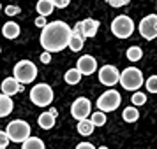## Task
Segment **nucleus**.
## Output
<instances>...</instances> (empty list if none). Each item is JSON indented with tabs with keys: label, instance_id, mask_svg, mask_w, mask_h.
<instances>
[{
	"label": "nucleus",
	"instance_id": "nucleus-1",
	"mask_svg": "<svg viewBox=\"0 0 157 149\" xmlns=\"http://www.w3.org/2000/svg\"><path fill=\"white\" fill-rule=\"evenodd\" d=\"M71 39V27L64 21H53L46 23L41 32V46L44 51L58 53L67 48Z\"/></svg>",
	"mask_w": 157,
	"mask_h": 149
},
{
	"label": "nucleus",
	"instance_id": "nucleus-2",
	"mask_svg": "<svg viewBox=\"0 0 157 149\" xmlns=\"http://www.w3.org/2000/svg\"><path fill=\"white\" fill-rule=\"evenodd\" d=\"M37 77V67L34 62L30 60H21L18 62L14 67V79L20 84H29L34 83V79Z\"/></svg>",
	"mask_w": 157,
	"mask_h": 149
},
{
	"label": "nucleus",
	"instance_id": "nucleus-3",
	"mask_svg": "<svg viewBox=\"0 0 157 149\" xmlns=\"http://www.w3.org/2000/svg\"><path fill=\"white\" fill-rule=\"evenodd\" d=\"M120 84L124 90H127V91H136V90H140L143 84V74L140 69H134V67H129L125 70L120 74Z\"/></svg>",
	"mask_w": 157,
	"mask_h": 149
},
{
	"label": "nucleus",
	"instance_id": "nucleus-4",
	"mask_svg": "<svg viewBox=\"0 0 157 149\" xmlns=\"http://www.w3.org/2000/svg\"><path fill=\"white\" fill-rule=\"evenodd\" d=\"M30 100H32V104L37 107H46L50 105L51 102H53V90H51L50 84H36L32 90H30Z\"/></svg>",
	"mask_w": 157,
	"mask_h": 149
},
{
	"label": "nucleus",
	"instance_id": "nucleus-5",
	"mask_svg": "<svg viewBox=\"0 0 157 149\" xmlns=\"http://www.w3.org/2000/svg\"><path fill=\"white\" fill-rule=\"evenodd\" d=\"M111 32H113V35L118 37V39H127V37H131L132 32H134V21L125 14L117 16L113 21H111Z\"/></svg>",
	"mask_w": 157,
	"mask_h": 149
},
{
	"label": "nucleus",
	"instance_id": "nucleus-6",
	"mask_svg": "<svg viewBox=\"0 0 157 149\" xmlns=\"http://www.w3.org/2000/svg\"><path fill=\"white\" fill-rule=\"evenodd\" d=\"M6 133L11 142H23L27 137H30V125L23 119H14L7 125Z\"/></svg>",
	"mask_w": 157,
	"mask_h": 149
},
{
	"label": "nucleus",
	"instance_id": "nucleus-7",
	"mask_svg": "<svg viewBox=\"0 0 157 149\" xmlns=\"http://www.w3.org/2000/svg\"><path fill=\"white\" fill-rule=\"evenodd\" d=\"M120 102H122L120 93L115 91V90H108V91H104L97 98V107H99V111H102V112H111L115 109H118Z\"/></svg>",
	"mask_w": 157,
	"mask_h": 149
},
{
	"label": "nucleus",
	"instance_id": "nucleus-8",
	"mask_svg": "<svg viewBox=\"0 0 157 149\" xmlns=\"http://www.w3.org/2000/svg\"><path fill=\"white\" fill-rule=\"evenodd\" d=\"M138 28H140V34L143 39L154 41L157 37V14H148L147 18H143Z\"/></svg>",
	"mask_w": 157,
	"mask_h": 149
},
{
	"label": "nucleus",
	"instance_id": "nucleus-9",
	"mask_svg": "<svg viewBox=\"0 0 157 149\" xmlns=\"http://www.w3.org/2000/svg\"><path fill=\"white\" fill-rule=\"evenodd\" d=\"M90 111H92V104H90V100L85 98V97H79V98H76L74 102H72V105H71L72 118H74V119H78V121L88 118Z\"/></svg>",
	"mask_w": 157,
	"mask_h": 149
},
{
	"label": "nucleus",
	"instance_id": "nucleus-10",
	"mask_svg": "<svg viewBox=\"0 0 157 149\" xmlns=\"http://www.w3.org/2000/svg\"><path fill=\"white\" fill-rule=\"evenodd\" d=\"M118 79H120V74L113 65H104L99 70V81L104 86H115L118 83Z\"/></svg>",
	"mask_w": 157,
	"mask_h": 149
},
{
	"label": "nucleus",
	"instance_id": "nucleus-11",
	"mask_svg": "<svg viewBox=\"0 0 157 149\" xmlns=\"http://www.w3.org/2000/svg\"><path fill=\"white\" fill-rule=\"evenodd\" d=\"M76 69L81 72V76H92L94 72L97 70V62H95V58L90 56V55H83V56L78 60Z\"/></svg>",
	"mask_w": 157,
	"mask_h": 149
},
{
	"label": "nucleus",
	"instance_id": "nucleus-12",
	"mask_svg": "<svg viewBox=\"0 0 157 149\" xmlns=\"http://www.w3.org/2000/svg\"><path fill=\"white\" fill-rule=\"evenodd\" d=\"M76 27L79 28L81 35L85 37V39H88V37H95L97 30H99V21L97 20H92V18H86L83 21L76 23Z\"/></svg>",
	"mask_w": 157,
	"mask_h": 149
},
{
	"label": "nucleus",
	"instance_id": "nucleus-13",
	"mask_svg": "<svg viewBox=\"0 0 157 149\" xmlns=\"http://www.w3.org/2000/svg\"><path fill=\"white\" fill-rule=\"evenodd\" d=\"M83 44H85V37L81 35V32H79L78 27H74V28L71 30V39H69L67 48H71V51L78 53V51L83 49Z\"/></svg>",
	"mask_w": 157,
	"mask_h": 149
},
{
	"label": "nucleus",
	"instance_id": "nucleus-14",
	"mask_svg": "<svg viewBox=\"0 0 157 149\" xmlns=\"http://www.w3.org/2000/svg\"><path fill=\"white\" fill-rule=\"evenodd\" d=\"M55 118H57V109H50L37 118V123L43 130H51L55 126Z\"/></svg>",
	"mask_w": 157,
	"mask_h": 149
},
{
	"label": "nucleus",
	"instance_id": "nucleus-15",
	"mask_svg": "<svg viewBox=\"0 0 157 149\" xmlns=\"http://www.w3.org/2000/svg\"><path fill=\"white\" fill-rule=\"evenodd\" d=\"M21 90H23V84H20L14 77H7L2 83V93L7 95V97H14L16 93H20Z\"/></svg>",
	"mask_w": 157,
	"mask_h": 149
},
{
	"label": "nucleus",
	"instance_id": "nucleus-16",
	"mask_svg": "<svg viewBox=\"0 0 157 149\" xmlns=\"http://www.w3.org/2000/svg\"><path fill=\"white\" fill-rule=\"evenodd\" d=\"M14 109V104H13V98L7 97V95H0V118H6L9 114L13 112Z\"/></svg>",
	"mask_w": 157,
	"mask_h": 149
},
{
	"label": "nucleus",
	"instance_id": "nucleus-17",
	"mask_svg": "<svg viewBox=\"0 0 157 149\" xmlns=\"http://www.w3.org/2000/svg\"><path fill=\"white\" fill-rule=\"evenodd\" d=\"M2 35L6 39H16L20 35V25L14 21H7L4 25V28H2Z\"/></svg>",
	"mask_w": 157,
	"mask_h": 149
},
{
	"label": "nucleus",
	"instance_id": "nucleus-18",
	"mask_svg": "<svg viewBox=\"0 0 157 149\" xmlns=\"http://www.w3.org/2000/svg\"><path fill=\"white\" fill-rule=\"evenodd\" d=\"M36 9H37V12H39V16H50L51 12H53L55 5H53L51 0H39Z\"/></svg>",
	"mask_w": 157,
	"mask_h": 149
},
{
	"label": "nucleus",
	"instance_id": "nucleus-19",
	"mask_svg": "<svg viewBox=\"0 0 157 149\" xmlns=\"http://www.w3.org/2000/svg\"><path fill=\"white\" fill-rule=\"evenodd\" d=\"M94 123L90 119H79L78 121V133L79 135H83V137H88V135H92V132H94Z\"/></svg>",
	"mask_w": 157,
	"mask_h": 149
},
{
	"label": "nucleus",
	"instance_id": "nucleus-20",
	"mask_svg": "<svg viewBox=\"0 0 157 149\" xmlns=\"http://www.w3.org/2000/svg\"><path fill=\"white\" fill-rule=\"evenodd\" d=\"M21 144V149H44V142L39 137H27Z\"/></svg>",
	"mask_w": 157,
	"mask_h": 149
},
{
	"label": "nucleus",
	"instance_id": "nucleus-21",
	"mask_svg": "<svg viewBox=\"0 0 157 149\" xmlns=\"http://www.w3.org/2000/svg\"><path fill=\"white\" fill-rule=\"evenodd\" d=\"M122 118H124V121H127V123H134V121H138V118H140V111L136 109V105L125 107V109H124V114H122Z\"/></svg>",
	"mask_w": 157,
	"mask_h": 149
},
{
	"label": "nucleus",
	"instance_id": "nucleus-22",
	"mask_svg": "<svg viewBox=\"0 0 157 149\" xmlns=\"http://www.w3.org/2000/svg\"><path fill=\"white\" fill-rule=\"evenodd\" d=\"M64 79H65V83H67V84L74 86V84H78L79 81H81V72H79L78 69H71V70L65 72Z\"/></svg>",
	"mask_w": 157,
	"mask_h": 149
},
{
	"label": "nucleus",
	"instance_id": "nucleus-23",
	"mask_svg": "<svg viewBox=\"0 0 157 149\" xmlns=\"http://www.w3.org/2000/svg\"><path fill=\"white\" fill-rule=\"evenodd\" d=\"M90 121L94 123V126H104V125H106V112H102V111L94 112Z\"/></svg>",
	"mask_w": 157,
	"mask_h": 149
},
{
	"label": "nucleus",
	"instance_id": "nucleus-24",
	"mask_svg": "<svg viewBox=\"0 0 157 149\" xmlns=\"http://www.w3.org/2000/svg\"><path fill=\"white\" fill-rule=\"evenodd\" d=\"M143 56V51L141 48H138V46H132V48H129L127 49V58L131 62H140Z\"/></svg>",
	"mask_w": 157,
	"mask_h": 149
},
{
	"label": "nucleus",
	"instance_id": "nucleus-25",
	"mask_svg": "<svg viewBox=\"0 0 157 149\" xmlns=\"http://www.w3.org/2000/svg\"><path fill=\"white\" fill-rule=\"evenodd\" d=\"M131 102H132V105H143V104H147V95L145 93H140V91H136L132 97H131Z\"/></svg>",
	"mask_w": 157,
	"mask_h": 149
},
{
	"label": "nucleus",
	"instance_id": "nucleus-26",
	"mask_svg": "<svg viewBox=\"0 0 157 149\" xmlns=\"http://www.w3.org/2000/svg\"><path fill=\"white\" fill-rule=\"evenodd\" d=\"M145 84H147V91L148 93H157V76H150Z\"/></svg>",
	"mask_w": 157,
	"mask_h": 149
},
{
	"label": "nucleus",
	"instance_id": "nucleus-27",
	"mask_svg": "<svg viewBox=\"0 0 157 149\" xmlns=\"http://www.w3.org/2000/svg\"><path fill=\"white\" fill-rule=\"evenodd\" d=\"M106 4H109L111 7H124V5H127L131 0H104Z\"/></svg>",
	"mask_w": 157,
	"mask_h": 149
},
{
	"label": "nucleus",
	"instance_id": "nucleus-28",
	"mask_svg": "<svg viewBox=\"0 0 157 149\" xmlns=\"http://www.w3.org/2000/svg\"><path fill=\"white\" fill-rule=\"evenodd\" d=\"M9 142H11V140H9L7 133L0 130V149H7V144H9Z\"/></svg>",
	"mask_w": 157,
	"mask_h": 149
},
{
	"label": "nucleus",
	"instance_id": "nucleus-29",
	"mask_svg": "<svg viewBox=\"0 0 157 149\" xmlns=\"http://www.w3.org/2000/svg\"><path fill=\"white\" fill-rule=\"evenodd\" d=\"M21 12V9L18 7V5H7L6 7V14L7 16H16V14H20Z\"/></svg>",
	"mask_w": 157,
	"mask_h": 149
},
{
	"label": "nucleus",
	"instance_id": "nucleus-30",
	"mask_svg": "<svg viewBox=\"0 0 157 149\" xmlns=\"http://www.w3.org/2000/svg\"><path fill=\"white\" fill-rule=\"evenodd\" d=\"M51 2H53V5H55L57 9H65L67 5H69L71 0H51Z\"/></svg>",
	"mask_w": 157,
	"mask_h": 149
},
{
	"label": "nucleus",
	"instance_id": "nucleus-31",
	"mask_svg": "<svg viewBox=\"0 0 157 149\" xmlns=\"http://www.w3.org/2000/svg\"><path fill=\"white\" fill-rule=\"evenodd\" d=\"M36 27H39V28H43L44 25H46V16H37L36 18Z\"/></svg>",
	"mask_w": 157,
	"mask_h": 149
},
{
	"label": "nucleus",
	"instance_id": "nucleus-32",
	"mask_svg": "<svg viewBox=\"0 0 157 149\" xmlns=\"http://www.w3.org/2000/svg\"><path fill=\"white\" fill-rule=\"evenodd\" d=\"M41 62H43V63H50L51 62V53L50 51H44L43 55H41Z\"/></svg>",
	"mask_w": 157,
	"mask_h": 149
},
{
	"label": "nucleus",
	"instance_id": "nucleus-33",
	"mask_svg": "<svg viewBox=\"0 0 157 149\" xmlns=\"http://www.w3.org/2000/svg\"><path fill=\"white\" fill-rule=\"evenodd\" d=\"M76 149H95V147H94L90 142H79L78 146H76Z\"/></svg>",
	"mask_w": 157,
	"mask_h": 149
},
{
	"label": "nucleus",
	"instance_id": "nucleus-34",
	"mask_svg": "<svg viewBox=\"0 0 157 149\" xmlns=\"http://www.w3.org/2000/svg\"><path fill=\"white\" fill-rule=\"evenodd\" d=\"M99 149H108V147H104V146H102V147H99Z\"/></svg>",
	"mask_w": 157,
	"mask_h": 149
}]
</instances>
